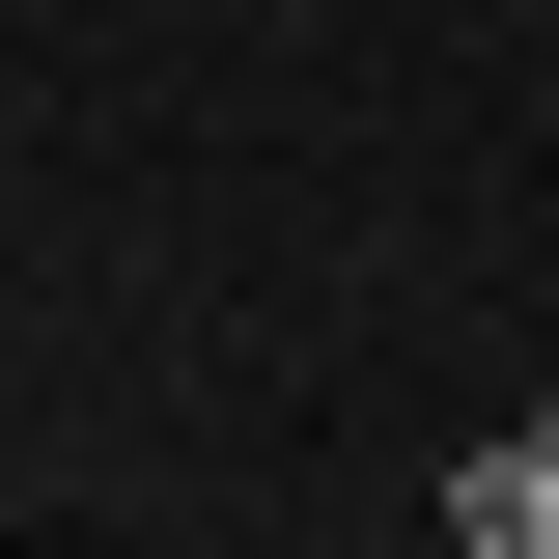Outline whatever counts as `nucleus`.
<instances>
[{"mask_svg":"<svg viewBox=\"0 0 559 559\" xmlns=\"http://www.w3.org/2000/svg\"><path fill=\"white\" fill-rule=\"evenodd\" d=\"M448 559H559V419H532V448H476V476H448Z\"/></svg>","mask_w":559,"mask_h":559,"instance_id":"1","label":"nucleus"}]
</instances>
